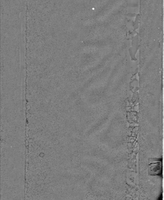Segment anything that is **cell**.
Masks as SVG:
<instances>
[{
    "mask_svg": "<svg viewBox=\"0 0 164 200\" xmlns=\"http://www.w3.org/2000/svg\"><path fill=\"white\" fill-rule=\"evenodd\" d=\"M150 169L151 171L154 172H157L161 169V162H156L151 163L150 165Z\"/></svg>",
    "mask_w": 164,
    "mask_h": 200,
    "instance_id": "1",
    "label": "cell"
}]
</instances>
